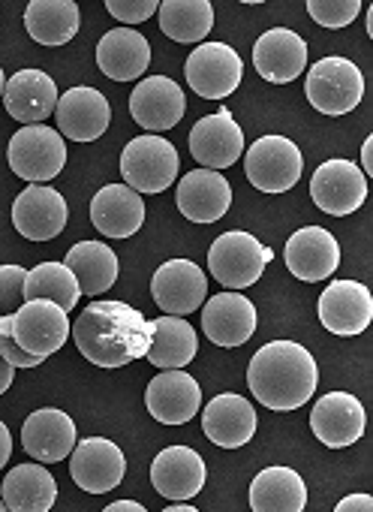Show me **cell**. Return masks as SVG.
Wrapping results in <instances>:
<instances>
[{
  "mask_svg": "<svg viewBox=\"0 0 373 512\" xmlns=\"http://www.w3.org/2000/svg\"><path fill=\"white\" fill-rule=\"evenodd\" d=\"M79 353L97 368H124L148 356L154 338V320L127 302L97 299L70 326Z\"/></svg>",
  "mask_w": 373,
  "mask_h": 512,
  "instance_id": "6da1fadb",
  "label": "cell"
},
{
  "mask_svg": "<svg viewBox=\"0 0 373 512\" xmlns=\"http://www.w3.org/2000/svg\"><path fill=\"white\" fill-rule=\"evenodd\" d=\"M319 368L307 347L295 341H268L247 365L250 395L277 413L304 407L316 395Z\"/></svg>",
  "mask_w": 373,
  "mask_h": 512,
  "instance_id": "7a4b0ae2",
  "label": "cell"
},
{
  "mask_svg": "<svg viewBox=\"0 0 373 512\" xmlns=\"http://www.w3.org/2000/svg\"><path fill=\"white\" fill-rule=\"evenodd\" d=\"M271 260H274V250L265 247L256 235L244 229H232L214 238L208 250V272L226 290H247L262 278Z\"/></svg>",
  "mask_w": 373,
  "mask_h": 512,
  "instance_id": "3957f363",
  "label": "cell"
},
{
  "mask_svg": "<svg viewBox=\"0 0 373 512\" xmlns=\"http://www.w3.org/2000/svg\"><path fill=\"white\" fill-rule=\"evenodd\" d=\"M181 169L178 148L163 136H136L127 142L121 154V178L130 190L142 193H163L175 184Z\"/></svg>",
  "mask_w": 373,
  "mask_h": 512,
  "instance_id": "277c9868",
  "label": "cell"
},
{
  "mask_svg": "<svg viewBox=\"0 0 373 512\" xmlns=\"http://www.w3.org/2000/svg\"><path fill=\"white\" fill-rule=\"evenodd\" d=\"M304 94L310 100V106L322 115H346L352 112L361 97H364V76L361 70L340 55H328L322 61H316L307 70V82H304Z\"/></svg>",
  "mask_w": 373,
  "mask_h": 512,
  "instance_id": "5b68a950",
  "label": "cell"
},
{
  "mask_svg": "<svg viewBox=\"0 0 373 512\" xmlns=\"http://www.w3.org/2000/svg\"><path fill=\"white\" fill-rule=\"evenodd\" d=\"M7 160L19 178H25L28 184H43V181H52L64 172L67 142L55 127H46V124L22 127L10 139Z\"/></svg>",
  "mask_w": 373,
  "mask_h": 512,
  "instance_id": "8992f818",
  "label": "cell"
},
{
  "mask_svg": "<svg viewBox=\"0 0 373 512\" xmlns=\"http://www.w3.org/2000/svg\"><path fill=\"white\" fill-rule=\"evenodd\" d=\"M304 157L286 136H262L244 148V175L262 193H286L298 184Z\"/></svg>",
  "mask_w": 373,
  "mask_h": 512,
  "instance_id": "52a82bcc",
  "label": "cell"
},
{
  "mask_svg": "<svg viewBox=\"0 0 373 512\" xmlns=\"http://www.w3.org/2000/svg\"><path fill=\"white\" fill-rule=\"evenodd\" d=\"M190 88L205 100H223L238 91L244 76V61L226 43H202L184 64Z\"/></svg>",
  "mask_w": 373,
  "mask_h": 512,
  "instance_id": "ba28073f",
  "label": "cell"
},
{
  "mask_svg": "<svg viewBox=\"0 0 373 512\" xmlns=\"http://www.w3.org/2000/svg\"><path fill=\"white\" fill-rule=\"evenodd\" d=\"M70 317L67 311H61L52 302L34 299L25 302L16 314H13V341L28 353V356H40L49 359L52 353H58L67 338H70Z\"/></svg>",
  "mask_w": 373,
  "mask_h": 512,
  "instance_id": "9c48e42d",
  "label": "cell"
},
{
  "mask_svg": "<svg viewBox=\"0 0 373 512\" xmlns=\"http://www.w3.org/2000/svg\"><path fill=\"white\" fill-rule=\"evenodd\" d=\"M310 196L319 211L346 217L367 202V178L352 160H325L310 178Z\"/></svg>",
  "mask_w": 373,
  "mask_h": 512,
  "instance_id": "30bf717a",
  "label": "cell"
},
{
  "mask_svg": "<svg viewBox=\"0 0 373 512\" xmlns=\"http://www.w3.org/2000/svg\"><path fill=\"white\" fill-rule=\"evenodd\" d=\"M190 154L202 169L220 172L244 157V133L229 109H220L190 130Z\"/></svg>",
  "mask_w": 373,
  "mask_h": 512,
  "instance_id": "8fae6325",
  "label": "cell"
},
{
  "mask_svg": "<svg viewBox=\"0 0 373 512\" xmlns=\"http://www.w3.org/2000/svg\"><path fill=\"white\" fill-rule=\"evenodd\" d=\"M67 199L49 184L25 187L13 202V226L28 241H52L67 229Z\"/></svg>",
  "mask_w": 373,
  "mask_h": 512,
  "instance_id": "7c38bea8",
  "label": "cell"
},
{
  "mask_svg": "<svg viewBox=\"0 0 373 512\" xmlns=\"http://www.w3.org/2000/svg\"><path fill=\"white\" fill-rule=\"evenodd\" d=\"M151 296L166 317H187L208 299V278L193 260H169L154 272Z\"/></svg>",
  "mask_w": 373,
  "mask_h": 512,
  "instance_id": "4fadbf2b",
  "label": "cell"
},
{
  "mask_svg": "<svg viewBox=\"0 0 373 512\" xmlns=\"http://www.w3.org/2000/svg\"><path fill=\"white\" fill-rule=\"evenodd\" d=\"M319 323L340 338H352L367 332L373 320V299L370 290L358 281H331L316 305Z\"/></svg>",
  "mask_w": 373,
  "mask_h": 512,
  "instance_id": "5bb4252c",
  "label": "cell"
},
{
  "mask_svg": "<svg viewBox=\"0 0 373 512\" xmlns=\"http://www.w3.org/2000/svg\"><path fill=\"white\" fill-rule=\"evenodd\" d=\"M127 473V458L118 443L106 437H88L76 443L70 455V476L88 494H106L121 485Z\"/></svg>",
  "mask_w": 373,
  "mask_h": 512,
  "instance_id": "9a60e30c",
  "label": "cell"
},
{
  "mask_svg": "<svg viewBox=\"0 0 373 512\" xmlns=\"http://www.w3.org/2000/svg\"><path fill=\"white\" fill-rule=\"evenodd\" d=\"M283 260H286V269L298 281L316 284V281H325L337 272L340 244L322 226H301L298 232L289 235V241L283 247Z\"/></svg>",
  "mask_w": 373,
  "mask_h": 512,
  "instance_id": "2e32d148",
  "label": "cell"
},
{
  "mask_svg": "<svg viewBox=\"0 0 373 512\" xmlns=\"http://www.w3.org/2000/svg\"><path fill=\"white\" fill-rule=\"evenodd\" d=\"M184 112H187L184 91L169 76H148L136 82L130 94V115L142 130H151V136L172 130L184 118Z\"/></svg>",
  "mask_w": 373,
  "mask_h": 512,
  "instance_id": "e0dca14e",
  "label": "cell"
},
{
  "mask_svg": "<svg viewBox=\"0 0 373 512\" xmlns=\"http://www.w3.org/2000/svg\"><path fill=\"white\" fill-rule=\"evenodd\" d=\"M367 425V413L361 401L349 392H328L313 404L310 428L316 440L328 449H346L361 440Z\"/></svg>",
  "mask_w": 373,
  "mask_h": 512,
  "instance_id": "ac0fdd59",
  "label": "cell"
},
{
  "mask_svg": "<svg viewBox=\"0 0 373 512\" xmlns=\"http://www.w3.org/2000/svg\"><path fill=\"white\" fill-rule=\"evenodd\" d=\"M55 115H58L55 130L73 142H94L112 124V106L106 94H100L97 88H85V85L70 88L64 97H58Z\"/></svg>",
  "mask_w": 373,
  "mask_h": 512,
  "instance_id": "d6986e66",
  "label": "cell"
},
{
  "mask_svg": "<svg viewBox=\"0 0 373 512\" xmlns=\"http://www.w3.org/2000/svg\"><path fill=\"white\" fill-rule=\"evenodd\" d=\"M202 332L214 347H241L256 332V308L241 293H220L205 299L202 308Z\"/></svg>",
  "mask_w": 373,
  "mask_h": 512,
  "instance_id": "ffe728a7",
  "label": "cell"
},
{
  "mask_svg": "<svg viewBox=\"0 0 373 512\" xmlns=\"http://www.w3.org/2000/svg\"><path fill=\"white\" fill-rule=\"evenodd\" d=\"M205 479H208V467L202 455L190 446H166L151 464L154 491L175 503L193 500L205 488Z\"/></svg>",
  "mask_w": 373,
  "mask_h": 512,
  "instance_id": "44dd1931",
  "label": "cell"
},
{
  "mask_svg": "<svg viewBox=\"0 0 373 512\" xmlns=\"http://www.w3.org/2000/svg\"><path fill=\"white\" fill-rule=\"evenodd\" d=\"M79 437H76V422L58 410V407H43V410H34L28 419H25V428H22V446L25 452L40 461V464H58L64 458L73 455Z\"/></svg>",
  "mask_w": 373,
  "mask_h": 512,
  "instance_id": "7402d4cb",
  "label": "cell"
},
{
  "mask_svg": "<svg viewBox=\"0 0 373 512\" xmlns=\"http://www.w3.org/2000/svg\"><path fill=\"white\" fill-rule=\"evenodd\" d=\"M253 67L265 82L289 85L307 70V43L289 28H271L253 46Z\"/></svg>",
  "mask_w": 373,
  "mask_h": 512,
  "instance_id": "603a6c76",
  "label": "cell"
},
{
  "mask_svg": "<svg viewBox=\"0 0 373 512\" xmlns=\"http://www.w3.org/2000/svg\"><path fill=\"white\" fill-rule=\"evenodd\" d=\"M148 413L163 425H184L202 407V389L187 371H163L145 389Z\"/></svg>",
  "mask_w": 373,
  "mask_h": 512,
  "instance_id": "cb8c5ba5",
  "label": "cell"
},
{
  "mask_svg": "<svg viewBox=\"0 0 373 512\" xmlns=\"http://www.w3.org/2000/svg\"><path fill=\"white\" fill-rule=\"evenodd\" d=\"M256 422L259 419H256L250 398L235 395V392H223L211 398L208 407L202 410V431L220 449H238L250 443L256 434Z\"/></svg>",
  "mask_w": 373,
  "mask_h": 512,
  "instance_id": "d4e9b609",
  "label": "cell"
},
{
  "mask_svg": "<svg viewBox=\"0 0 373 512\" xmlns=\"http://www.w3.org/2000/svg\"><path fill=\"white\" fill-rule=\"evenodd\" d=\"M175 205L193 223H217L232 205V187L220 172L193 169L178 181Z\"/></svg>",
  "mask_w": 373,
  "mask_h": 512,
  "instance_id": "484cf974",
  "label": "cell"
},
{
  "mask_svg": "<svg viewBox=\"0 0 373 512\" xmlns=\"http://www.w3.org/2000/svg\"><path fill=\"white\" fill-rule=\"evenodd\" d=\"M0 100H4L10 118H16L25 127H34L43 124L49 115H55L58 85L43 70H19L16 76H10Z\"/></svg>",
  "mask_w": 373,
  "mask_h": 512,
  "instance_id": "4316f807",
  "label": "cell"
},
{
  "mask_svg": "<svg viewBox=\"0 0 373 512\" xmlns=\"http://www.w3.org/2000/svg\"><path fill=\"white\" fill-rule=\"evenodd\" d=\"M91 223L106 238H130L145 223V202L127 184H106L91 199Z\"/></svg>",
  "mask_w": 373,
  "mask_h": 512,
  "instance_id": "83f0119b",
  "label": "cell"
},
{
  "mask_svg": "<svg viewBox=\"0 0 373 512\" xmlns=\"http://www.w3.org/2000/svg\"><path fill=\"white\" fill-rule=\"evenodd\" d=\"M148 64H151V46L133 28L106 31V37L97 43V67L112 82H136L148 70Z\"/></svg>",
  "mask_w": 373,
  "mask_h": 512,
  "instance_id": "f1b7e54d",
  "label": "cell"
},
{
  "mask_svg": "<svg viewBox=\"0 0 373 512\" xmlns=\"http://www.w3.org/2000/svg\"><path fill=\"white\" fill-rule=\"evenodd\" d=\"M0 500L10 512H52L58 500V482L40 464H19L4 476Z\"/></svg>",
  "mask_w": 373,
  "mask_h": 512,
  "instance_id": "f546056e",
  "label": "cell"
},
{
  "mask_svg": "<svg viewBox=\"0 0 373 512\" xmlns=\"http://www.w3.org/2000/svg\"><path fill=\"white\" fill-rule=\"evenodd\" d=\"M250 509L253 512H304L307 485L292 467H265L250 482Z\"/></svg>",
  "mask_w": 373,
  "mask_h": 512,
  "instance_id": "4dcf8cb0",
  "label": "cell"
},
{
  "mask_svg": "<svg viewBox=\"0 0 373 512\" xmlns=\"http://www.w3.org/2000/svg\"><path fill=\"white\" fill-rule=\"evenodd\" d=\"M64 266L73 272L82 296H103L118 281V253L103 241H79L67 250Z\"/></svg>",
  "mask_w": 373,
  "mask_h": 512,
  "instance_id": "1f68e13d",
  "label": "cell"
},
{
  "mask_svg": "<svg viewBox=\"0 0 373 512\" xmlns=\"http://www.w3.org/2000/svg\"><path fill=\"white\" fill-rule=\"evenodd\" d=\"M82 25V10L73 0H34L25 10V28L40 46H67L76 40Z\"/></svg>",
  "mask_w": 373,
  "mask_h": 512,
  "instance_id": "d6a6232c",
  "label": "cell"
},
{
  "mask_svg": "<svg viewBox=\"0 0 373 512\" xmlns=\"http://www.w3.org/2000/svg\"><path fill=\"white\" fill-rule=\"evenodd\" d=\"M196 350L199 335L190 323H184L181 317H157L145 359L160 371H181L196 359Z\"/></svg>",
  "mask_w": 373,
  "mask_h": 512,
  "instance_id": "836d02e7",
  "label": "cell"
},
{
  "mask_svg": "<svg viewBox=\"0 0 373 512\" xmlns=\"http://www.w3.org/2000/svg\"><path fill=\"white\" fill-rule=\"evenodd\" d=\"M160 28L175 43H202L214 28V7L208 0H163Z\"/></svg>",
  "mask_w": 373,
  "mask_h": 512,
  "instance_id": "e575fe53",
  "label": "cell"
},
{
  "mask_svg": "<svg viewBox=\"0 0 373 512\" xmlns=\"http://www.w3.org/2000/svg\"><path fill=\"white\" fill-rule=\"evenodd\" d=\"M34 299L52 302L70 314L79 305L82 293H79L73 272L64 263H40L25 278V302H34Z\"/></svg>",
  "mask_w": 373,
  "mask_h": 512,
  "instance_id": "d590c367",
  "label": "cell"
},
{
  "mask_svg": "<svg viewBox=\"0 0 373 512\" xmlns=\"http://www.w3.org/2000/svg\"><path fill=\"white\" fill-rule=\"evenodd\" d=\"M307 13H310V19L316 25L340 31V28H346V25H352L358 19L361 4H358V0H310Z\"/></svg>",
  "mask_w": 373,
  "mask_h": 512,
  "instance_id": "8d00e7d4",
  "label": "cell"
},
{
  "mask_svg": "<svg viewBox=\"0 0 373 512\" xmlns=\"http://www.w3.org/2000/svg\"><path fill=\"white\" fill-rule=\"evenodd\" d=\"M25 278L28 269L22 266H0V314L13 317L25 305Z\"/></svg>",
  "mask_w": 373,
  "mask_h": 512,
  "instance_id": "74e56055",
  "label": "cell"
},
{
  "mask_svg": "<svg viewBox=\"0 0 373 512\" xmlns=\"http://www.w3.org/2000/svg\"><path fill=\"white\" fill-rule=\"evenodd\" d=\"M106 10L118 22L139 25V22H148L160 10V4L157 0H106Z\"/></svg>",
  "mask_w": 373,
  "mask_h": 512,
  "instance_id": "f35d334b",
  "label": "cell"
},
{
  "mask_svg": "<svg viewBox=\"0 0 373 512\" xmlns=\"http://www.w3.org/2000/svg\"><path fill=\"white\" fill-rule=\"evenodd\" d=\"M334 512H373V497L367 491H355V494H346Z\"/></svg>",
  "mask_w": 373,
  "mask_h": 512,
  "instance_id": "ab89813d",
  "label": "cell"
},
{
  "mask_svg": "<svg viewBox=\"0 0 373 512\" xmlns=\"http://www.w3.org/2000/svg\"><path fill=\"white\" fill-rule=\"evenodd\" d=\"M10 455H13V434H10L7 422L0 419V470L10 464Z\"/></svg>",
  "mask_w": 373,
  "mask_h": 512,
  "instance_id": "60d3db41",
  "label": "cell"
},
{
  "mask_svg": "<svg viewBox=\"0 0 373 512\" xmlns=\"http://www.w3.org/2000/svg\"><path fill=\"white\" fill-rule=\"evenodd\" d=\"M358 169L364 172V178L373 175V136H367L364 145H361V166Z\"/></svg>",
  "mask_w": 373,
  "mask_h": 512,
  "instance_id": "b9f144b4",
  "label": "cell"
},
{
  "mask_svg": "<svg viewBox=\"0 0 373 512\" xmlns=\"http://www.w3.org/2000/svg\"><path fill=\"white\" fill-rule=\"evenodd\" d=\"M16 380V368L10 362H4V356H0V395H4Z\"/></svg>",
  "mask_w": 373,
  "mask_h": 512,
  "instance_id": "7bdbcfd3",
  "label": "cell"
},
{
  "mask_svg": "<svg viewBox=\"0 0 373 512\" xmlns=\"http://www.w3.org/2000/svg\"><path fill=\"white\" fill-rule=\"evenodd\" d=\"M103 512H148L139 500H115V503H109Z\"/></svg>",
  "mask_w": 373,
  "mask_h": 512,
  "instance_id": "ee69618b",
  "label": "cell"
},
{
  "mask_svg": "<svg viewBox=\"0 0 373 512\" xmlns=\"http://www.w3.org/2000/svg\"><path fill=\"white\" fill-rule=\"evenodd\" d=\"M163 512H199V509L190 506V503H175V506H166Z\"/></svg>",
  "mask_w": 373,
  "mask_h": 512,
  "instance_id": "f6af8a7d",
  "label": "cell"
},
{
  "mask_svg": "<svg viewBox=\"0 0 373 512\" xmlns=\"http://www.w3.org/2000/svg\"><path fill=\"white\" fill-rule=\"evenodd\" d=\"M367 34L373 37V7L367 10Z\"/></svg>",
  "mask_w": 373,
  "mask_h": 512,
  "instance_id": "bcb514c9",
  "label": "cell"
},
{
  "mask_svg": "<svg viewBox=\"0 0 373 512\" xmlns=\"http://www.w3.org/2000/svg\"><path fill=\"white\" fill-rule=\"evenodd\" d=\"M4 88H7V76H4V70H0V97H4Z\"/></svg>",
  "mask_w": 373,
  "mask_h": 512,
  "instance_id": "7dc6e473",
  "label": "cell"
},
{
  "mask_svg": "<svg viewBox=\"0 0 373 512\" xmlns=\"http://www.w3.org/2000/svg\"><path fill=\"white\" fill-rule=\"evenodd\" d=\"M0 512H10V509H7V506H4V500H0Z\"/></svg>",
  "mask_w": 373,
  "mask_h": 512,
  "instance_id": "c3c4849f",
  "label": "cell"
}]
</instances>
